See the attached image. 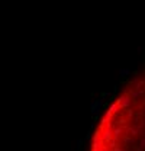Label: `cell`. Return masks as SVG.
I'll return each mask as SVG.
<instances>
[{
	"instance_id": "6da1fadb",
	"label": "cell",
	"mask_w": 145,
	"mask_h": 151,
	"mask_svg": "<svg viewBox=\"0 0 145 151\" xmlns=\"http://www.w3.org/2000/svg\"><path fill=\"white\" fill-rule=\"evenodd\" d=\"M90 151H145V73L130 78L107 106Z\"/></svg>"
}]
</instances>
